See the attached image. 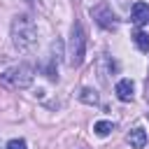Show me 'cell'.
<instances>
[{"label":"cell","mask_w":149,"mask_h":149,"mask_svg":"<svg viewBox=\"0 0 149 149\" xmlns=\"http://www.w3.org/2000/svg\"><path fill=\"white\" fill-rule=\"evenodd\" d=\"M114 93H116V98L121 102H130L133 95H135V86H133L130 79H119L116 86H114Z\"/></svg>","instance_id":"8992f818"},{"label":"cell","mask_w":149,"mask_h":149,"mask_svg":"<svg viewBox=\"0 0 149 149\" xmlns=\"http://www.w3.org/2000/svg\"><path fill=\"white\" fill-rule=\"evenodd\" d=\"M33 79H35V70L28 63H19L0 72V86L7 91H23L33 84Z\"/></svg>","instance_id":"7a4b0ae2"},{"label":"cell","mask_w":149,"mask_h":149,"mask_svg":"<svg viewBox=\"0 0 149 149\" xmlns=\"http://www.w3.org/2000/svg\"><path fill=\"white\" fill-rule=\"evenodd\" d=\"M84 54H86V35H84L81 23L74 21L70 28V42H68V65L79 68L84 63Z\"/></svg>","instance_id":"3957f363"},{"label":"cell","mask_w":149,"mask_h":149,"mask_svg":"<svg viewBox=\"0 0 149 149\" xmlns=\"http://www.w3.org/2000/svg\"><path fill=\"white\" fill-rule=\"evenodd\" d=\"M112 130H114V123L112 121H95V126H93V133L98 137H107Z\"/></svg>","instance_id":"30bf717a"},{"label":"cell","mask_w":149,"mask_h":149,"mask_svg":"<svg viewBox=\"0 0 149 149\" xmlns=\"http://www.w3.org/2000/svg\"><path fill=\"white\" fill-rule=\"evenodd\" d=\"M126 142L130 144V149H144V144H147V133H144V128L135 126V128L126 135Z\"/></svg>","instance_id":"52a82bcc"},{"label":"cell","mask_w":149,"mask_h":149,"mask_svg":"<svg viewBox=\"0 0 149 149\" xmlns=\"http://www.w3.org/2000/svg\"><path fill=\"white\" fill-rule=\"evenodd\" d=\"M0 149H7V144H2V140H0Z\"/></svg>","instance_id":"4fadbf2b"},{"label":"cell","mask_w":149,"mask_h":149,"mask_svg":"<svg viewBox=\"0 0 149 149\" xmlns=\"http://www.w3.org/2000/svg\"><path fill=\"white\" fill-rule=\"evenodd\" d=\"M130 21L140 28V26H144V23H149V5L147 2H135L133 7H130Z\"/></svg>","instance_id":"5b68a950"},{"label":"cell","mask_w":149,"mask_h":149,"mask_svg":"<svg viewBox=\"0 0 149 149\" xmlns=\"http://www.w3.org/2000/svg\"><path fill=\"white\" fill-rule=\"evenodd\" d=\"M147 100H149V79H147Z\"/></svg>","instance_id":"7c38bea8"},{"label":"cell","mask_w":149,"mask_h":149,"mask_svg":"<svg viewBox=\"0 0 149 149\" xmlns=\"http://www.w3.org/2000/svg\"><path fill=\"white\" fill-rule=\"evenodd\" d=\"M79 100H81V102H86V105H98V102H100V95H98L93 88H88V86H86V88H81V91H79Z\"/></svg>","instance_id":"9c48e42d"},{"label":"cell","mask_w":149,"mask_h":149,"mask_svg":"<svg viewBox=\"0 0 149 149\" xmlns=\"http://www.w3.org/2000/svg\"><path fill=\"white\" fill-rule=\"evenodd\" d=\"M133 42H135V47H137L142 54L149 51V35H147L144 30H135V33H133Z\"/></svg>","instance_id":"ba28073f"},{"label":"cell","mask_w":149,"mask_h":149,"mask_svg":"<svg viewBox=\"0 0 149 149\" xmlns=\"http://www.w3.org/2000/svg\"><path fill=\"white\" fill-rule=\"evenodd\" d=\"M7 149H28V144H26L23 137H14V140L7 142Z\"/></svg>","instance_id":"8fae6325"},{"label":"cell","mask_w":149,"mask_h":149,"mask_svg":"<svg viewBox=\"0 0 149 149\" xmlns=\"http://www.w3.org/2000/svg\"><path fill=\"white\" fill-rule=\"evenodd\" d=\"M12 44L21 54H28L37 44V26L28 14H16L12 21Z\"/></svg>","instance_id":"6da1fadb"},{"label":"cell","mask_w":149,"mask_h":149,"mask_svg":"<svg viewBox=\"0 0 149 149\" xmlns=\"http://www.w3.org/2000/svg\"><path fill=\"white\" fill-rule=\"evenodd\" d=\"M91 16H93V21H95L100 28H105V30H114V28L119 26V19H116V14L112 12V7H109L107 2H100V5L91 7Z\"/></svg>","instance_id":"277c9868"}]
</instances>
